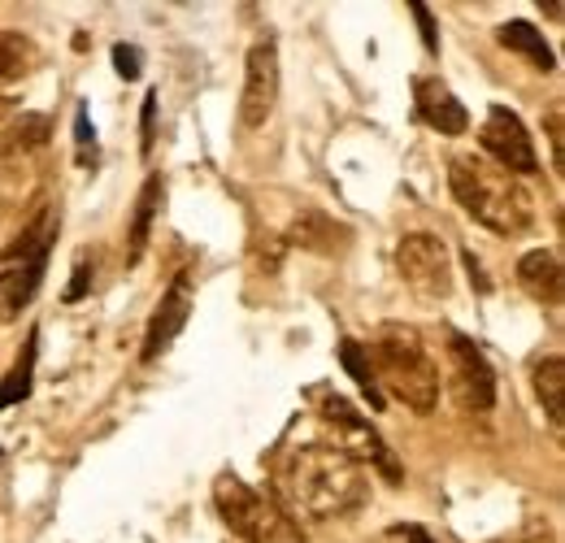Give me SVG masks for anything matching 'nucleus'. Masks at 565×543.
Here are the masks:
<instances>
[{
  "instance_id": "nucleus-1",
  "label": "nucleus",
  "mask_w": 565,
  "mask_h": 543,
  "mask_svg": "<svg viewBox=\"0 0 565 543\" xmlns=\"http://www.w3.org/2000/svg\"><path fill=\"white\" fill-rule=\"evenodd\" d=\"M282 496L291 500V509H300L313 522H335L349 518L365 504L370 496V478L365 470L349 461L344 453H335L331 444H305L296 448L279 470Z\"/></svg>"
},
{
  "instance_id": "nucleus-2",
  "label": "nucleus",
  "mask_w": 565,
  "mask_h": 543,
  "mask_svg": "<svg viewBox=\"0 0 565 543\" xmlns=\"http://www.w3.org/2000/svg\"><path fill=\"white\" fill-rule=\"evenodd\" d=\"M448 188L457 204L492 235L518 239L535 226V196L526 192V183L479 152H457L448 161Z\"/></svg>"
},
{
  "instance_id": "nucleus-3",
  "label": "nucleus",
  "mask_w": 565,
  "mask_h": 543,
  "mask_svg": "<svg viewBox=\"0 0 565 543\" xmlns=\"http://www.w3.org/2000/svg\"><path fill=\"white\" fill-rule=\"evenodd\" d=\"M370 370L379 379V392H392V401H401L414 413H435L439 405V365L426 352L423 336L405 322H383L374 331V340L365 348Z\"/></svg>"
},
{
  "instance_id": "nucleus-4",
  "label": "nucleus",
  "mask_w": 565,
  "mask_h": 543,
  "mask_svg": "<svg viewBox=\"0 0 565 543\" xmlns=\"http://www.w3.org/2000/svg\"><path fill=\"white\" fill-rule=\"evenodd\" d=\"M213 509L239 543H305V531L275 496L248 487L239 475H217Z\"/></svg>"
},
{
  "instance_id": "nucleus-5",
  "label": "nucleus",
  "mask_w": 565,
  "mask_h": 543,
  "mask_svg": "<svg viewBox=\"0 0 565 543\" xmlns=\"http://www.w3.org/2000/svg\"><path fill=\"white\" fill-rule=\"evenodd\" d=\"M318 417H322V430H327V444L335 453H344L349 461H356L361 470H379L387 482H401V466L392 457V448L383 444V435L370 426V417L356 405H349L344 396H318Z\"/></svg>"
},
{
  "instance_id": "nucleus-6",
  "label": "nucleus",
  "mask_w": 565,
  "mask_h": 543,
  "mask_svg": "<svg viewBox=\"0 0 565 543\" xmlns=\"http://www.w3.org/2000/svg\"><path fill=\"white\" fill-rule=\"evenodd\" d=\"M396 270L405 278V287L418 296V300H448L452 296V257H448V244L430 231H409L401 244H396Z\"/></svg>"
},
{
  "instance_id": "nucleus-7",
  "label": "nucleus",
  "mask_w": 565,
  "mask_h": 543,
  "mask_svg": "<svg viewBox=\"0 0 565 543\" xmlns=\"http://www.w3.org/2000/svg\"><path fill=\"white\" fill-rule=\"evenodd\" d=\"M448 396L466 417H488L495 408V374L483 348L466 336H448Z\"/></svg>"
},
{
  "instance_id": "nucleus-8",
  "label": "nucleus",
  "mask_w": 565,
  "mask_h": 543,
  "mask_svg": "<svg viewBox=\"0 0 565 543\" xmlns=\"http://www.w3.org/2000/svg\"><path fill=\"white\" fill-rule=\"evenodd\" d=\"M279 105V49L270 35H262L244 57V87H239V127L257 131L270 123Z\"/></svg>"
},
{
  "instance_id": "nucleus-9",
  "label": "nucleus",
  "mask_w": 565,
  "mask_h": 543,
  "mask_svg": "<svg viewBox=\"0 0 565 543\" xmlns=\"http://www.w3.org/2000/svg\"><path fill=\"white\" fill-rule=\"evenodd\" d=\"M479 143H483L479 157H488L492 166L509 170L513 179H518V174H540V157H535L531 131H526V123H522L513 109L492 105L488 118H483V127H479Z\"/></svg>"
},
{
  "instance_id": "nucleus-10",
  "label": "nucleus",
  "mask_w": 565,
  "mask_h": 543,
  "mask_svg": "<svg viewBox=\"0 0 565 543\" xmlns=\"http://www.w3.org/2000/svg\"><path fill=\"white\" fill-rule=\"evenodd\" d=\"M192 318V274H174V283L166 287V296H161V305L152 309V318H148V331H143V348L140 356L143 361H157L170 343L179 340V331H183V322Z\"/></svg>"
},
{
  "instance_id": "nucleus-11",
  "label": "nucleus",
  "mask_w": 565,
  "mask_h": 543,
  "mask_svg": "<svg viewBox=\"0 0 565 543\" xmlns=\"http://www.w3.org/2000/svg\"><path fill=\"white\" fill-rule=\"evenodd\" d=\"M414 105H418V114H423L426 127H430V131H439V136H461V131L470 127L466 105L448 92V83H444V78L418 74V78H414Z\"/></svg>"
},
{
  "instance_id": "nucleus-12",
  "label": "nucleus",
  "mask_w": 565,
  "mask_h": 543,
  "mask_svg": "<svg viewBox=\"0 0 565 543\" xmlns=\"http://www.w3.org/2000/svg\"><path fill=\"white\" fill-rule=\"evenodd\" d=\"M349 239H353V231H349L344 222H335V217L318 213V209L296 213V217H291V226H287V235H282V244H287V248L318 253V257H335L340 248H349Z\"/></svg>"
},
{
  "instance_id": "nucleus-13",
  "label": "nucleus",
  "mask_w": 565,
  "mask_h": 543,
  "mask_svg": "<svg viewBox=\"0 0 565 543\" xmlns=\"http://www.w3.org/2000/svg\"><path fill=\"white\" fill-rule=\"evenodd\" d=\"M40 66V49L31 35L22 31H0V100L18 105L22 100V87L26 78Z\"/></svg>"
},
{
  "instance_id": "nucleus-14",
  "label": "nucleus",
  "mask_w": 565,
  "mask_h": 543,
  "mask_svg": "<svg viewBox=\"0 0 565 543\" xmlns=\"http://www.w3.org/2000/svg\"><path fill=\"white\" fill-rule=\"evenodd\" d=\"M518 283L526 287L531 300H540V305H557V300H562V287H565L562 257H557L553 248H531V253H522V262H518Z\"/></svg>"
},
{
  "instance_id": "nucleus-15",
  "label": "nucleus",
  "mask_w": 565,
  "mask_h": 543,
  "mask_svg": "<svg viewBox=\"0 0 565 543\" xmlns=\"http://www.w3.org/2000/svg\"><path fill=\"white\" fill-rule=\"evenodd\" d=\"M44 183V152L35 157H0V209L18 213Z\"/></svg>"
},
{
  "instance_id": "nucleus-16",
  "label": "nucleus",
  "mask_w": 565,
  "mask_h": 543,
  "mask_svg": "<svg viewBox=\"0 0 565 543\" xmlns=\"http://www.w3.org/2000/svg\"><path fill=\"white\" fill-rule=\"evenodd\" d=\"M49 253H53V239H49V244H40L22 266H13V270H9L4 287H0V296H4L0 313H4V318H18V313L35 300V291H40V283H44V270H49Z\"/></svg>"
},
{
  "instance_id": "nucleus-17",
  "label": "nucleus",
  "mask_w": 565,
  "mask_h": 543,
  "mask_svg": "<svg viewBox=\"0 0 565 543\" xmlns=\"http://www.w3.org/2000/svg\"><path fill=\"white\" fill-rule=\"evenodd\" d=\"M161 201H166V179L161 174H148L140 188V201H136V213H131V226H127V270H136L148 248V235L161 217Z\"/></svg>"
},
{
  "instance_id": "nucleus-18",
  "label": "nucleus",
  "mask_w": 565,
  "mask_h": 543,
  "mask_svg": "<svg viewBox=\"0 0 565 543\" xmlns=\"http://www.w3.org/2000/svg\"><path fill=\"white\" fill-rule=\"evenodd\" d=\"M53 139V118L49 114H13L0 127V157H35Z\"/></svg>"
},
{
  "instance_id": "nucleus-19",
  "label": "nucleus",
  "mask_w": 565,
  "mask_h": 543,
  "mask_svg": "<svg viewBox=\"0 0 565 543\" xmlns=\"http://www.w3.org/2000/svg\"><path fill=\"white\" fill-rule=\"evenodd\" d=\"M535 401L544 405L553 430L562 435L565 426V361L557 352H548L544 361H535Z\"/></svg>"
},
{
  "instance_id": "nucleus-20",
  "label": "nucleus",
  "mask_w": 565,
  "mask_h": 543,
  "mask_svg": "<svg viewBox=\"0 0 565 543\" xmlns=\"http://www.w3.org/2000/svg\"><path fill=\"white\" fill-rule=\"evenodd\" d=\"M495 40H500L509 53H522V57H531V62H535L540 70L557 66V62H553V49L544 44V35H540L531 22H522V18H518V22H504V26L495 31Z\"/></svg>"
},
{
  "instance_id": "nucleus-21",
  "label": "nucleus",
  "mask_w": 565,
  "mask_h": 543,
  "mask_svg": "<svg viewBox=\"0 0 565 543\" xmlns=\"http://www.w3.org/2000/svg\"><path fill=\"white\" fill-rule=\"evenodd\" d=\"M340 365L353 374V383L361 387V396L370 401V408L379 413L383 408V392H379V379H374V370H370V356H365V343L356 340H340Z\"/></svg>"
},
{
  "instance_id": "nucleus-22",
  "label": "nucleus",
  "mask_w": 565,
  "mask_h": 543,
  "mask_svg": "<svg viewBox=\"0 0 565 543\" xmlns=\"http://www.w3.org/2000/svg\"><path fill=\"white\" fill-rule=\"evenodd\" d=\"M31 374H35V336H31L26 348L18 352L13 370L0 379V408L18 405V401H26V396H31Z\"/></svg>"
},
{
  "instance_id": "nucleus-23",
  "label": "nucleus",
  "mask_w": 565,
  "mask_h": 543,
  "mask_svg": "<svg viewBox=\"0 0 565 543\" xmlns=\"http://www.w3.org/2000/svg\"><path fill=\"white\" fill-rule=\"evenodd\" d=\"M92 274H96V257H92V248H83L78 262H74L71 287H66V305H78V300L92 291Z\"/></svg>"
},
{
  "instance_id": "nucleus-24",
  "label": "nucleus",
  "mask_w": 565,
  "mask_h": 543,
  "mask_svg": "<svg viewBox=\"0 0 565 543\" xmlns=\"http://www.w3.org/2000/svg\"><path fill=\"white\" fill-rule=\"evenodd\" d=\"M282 253H287V244H282V235H266V244L257 248V266L266 274H275L282 266Z\"/></svg>"
},
{
  "instance_id": "nucleus-25",
  "label": "nucleus",
  "mask_w": 565,
  "mask_h": 543,
  "mask_svg": "<svg viewBox=\"0 0 565 543\" xmlns=\"http://www.w3.org/2000/svg\"><path fill=\"white\" fill-rule=\"evenodd\" d=\"M409 9H414V18H418V31H423L426 53H439V31H435V18H430V9H426L423 0H414Z\"/></svg>"
},
{
  "instance_id": "nucleus-26",
  "label": "nucleus",
  "mask_w": 565,
  "mask_h": 543,
  "mask_svg": "<svg viewBox=\"0 0 565 543\" xmlns=\"http://www.w3.org/2000/svg\"><path fill=\"white\" fill-rule=\"evenodd\" d=\"M114 66L122 78H140V53L131 44H114Z\"/></svg>"
},
{
  "instance_id": "nucleus-27",
  "label": "nucleus",
  "mask_w": 565,
  "mask_h": 543,
  "mask_svg": "<svg viewBox=\"0 0 565 543\" xmlns=\"http://www.w3.org/2000/svg\"><path fill=\"white\" fill-rule=\"evenodd\" d=\"M548 136H553V161L562 166V100H553L548 109Z\"/></svg>"
},
{
  "instance_id": "nucleus-28",
  "label": "nucleus",
  "mask_w": 565,
  "mask_h": 543,
  "mask_svg": "<svg viewBox=\"0 0 565 543\" xmlns=\"http://www.w3.org/2000/svg\"><path fill=\"white\" fill-rule=\"evenodd\" d=\"M152 123H157V92L143 96V148L140 152H152Z\"/></svg>"
},
{
  "instance_id": "nucleus-29",
  "label": "nucleus",
  "mask_w": 565,
  "mask_h": 543,
  "mask_svg": "<svg viewBox=\"0 0 565 543\" xmlns=\"http://www.w3.org/2000/svg\"><path fill=\"white\" fill-rule=\"evenodd\" d=\"M405 540H409V543H435V540H430V535L423 531V526H405Z\"/></svg>"
}]
</instances>
